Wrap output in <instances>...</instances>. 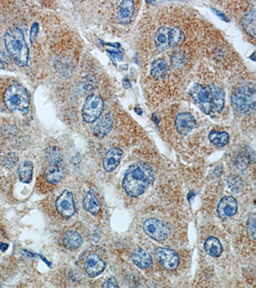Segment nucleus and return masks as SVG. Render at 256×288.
<instances>
[{"label":"nucleus","instance_id":"1","mask_svg":"<svg viewBox=\"0 0 256 288\" xmlns=\"http://www.w3.org/2000/svg\"><path fill=\"white\" fill-rule=\"evenodd\" d=\"M155 174L150 165L144 161L136 162L128 168L123 181L126 193L131 197H138L153 184Z\"/></svg>","mask_w":256,"mask_h":288},{"label":"nucleus","instance_id":"2","mask_svg":"<svg viewBox=\"0 0 256 288\" xmlns=\"http://www.w3.org/2000/svg\"><path fill=\"white\" fill-rule=\"evenodd\" d=\"M4 41L6 50L15 63L20 67L27 65L29 59V49L23 31L19 28H12L5 32Z\"/></svg>","mask_w":256,"mask_h":288},{"label":"nucleus","instance_id":"3","mask_svg":"<svg viewBox=\"0 0 256 288\" xmlns=\"http://www.w3.org/2000/svg\"><path fill=\"white\" fill-rule=\"evenodd\" d=\"M44 155L48 161L45 170L46 180L51 184H57L64 178L65 173L63 153L59 147L51 146L45 150Z\"/></svg>","mask_w":256,"mask_h":288},{"label":"nucleus","instance_id":"4","mask_svg":"<svg viewBox=\"0 0 256 288\" xmlns=\"http://www.w3.org/2000/svg\"><path fill=\"white\" fill-rule=\"evenodd\" d=\"M6 107L12 112L27 115L29 112L30 98L27 89L23 85L14 83L6 89L3 95Z\"/></svg>","mask_w":256,"mask_h":288},{"label":"nucleus","instance_id":"5","mask_svg":"<svg viewBox=\"0 0 256 288\" xmlns=\"http://www.w3.org/2000/svg\"><path fill=\"white\" fill-rule=\"evenodd\" d=\"M232 102L234 106L243 114H247L255 110L256 93L255 89L243 85L238 87L232 95Z\"/></svg>","mask_w":256,"mask_h":288},{"label":"nucleus","instance_id":"6","mask_svg":"<svg viewBox=\"0 0 256 288\" xmlns=\"http://www.w3.org/2000/svg\"><path fill=\"white\" fill-rule=\"evenodd\" d=\"M104 109V101L101 96L92 95L85 100L82 109L83 118L89 123H93L99 118Z\"/></svg>","mask_w":256,"mask_h":288},{"label":"nucleus","instance_id":"7","mask_svg":"<svg viewBox=\"0 0 256 288\" xmlns=\"http://www.w3.org/2000/svg\"><path fill=\"white\" fill-rule=\"evenodd\" d=\"M143 229L147 236L157 241L165 240L170 234L168 224L156 219L146 220L143 224Z\"/></svg>","mask_w":256,"mask_h":288},{"label":"nucleus","instance_id":"8","mask_svg":"<svg viewBox=\"0 0 256 288\" xmlns=\"http://www.w3.org/2000/svg\"><path fill=\"white\" fill-rule=\"evenodd\" d=\"M194 101L200 104L206 114H210L213 110L212 94L210 87H204L200 84H195L190 91Z\"/></svg>","mask_w":256,"mask_h":288},{"label":"nucleus","instance_id":"9","mask_svg":"<svg viewBox=\"0 0 256 288\" xmlns=\"http://www.w3.org/2000/svg\"><path fill=\"white\" fill-rule=\"evenodd\" d=\"M155 256L162 267L166 270H174L179 265V256L176 252L172 249L159 247V248L156 249Z\"/></svg>","mask_w":256,"mask_h":288},{"label":"nucleus","instance_id":"10","mask_svg":"<svg viewBox=\"0 0 256 288\" xmlns=\"http://www.w3.org/2000/svg\"><path fill=\"white\" fill-rule=\"evenodd\" d=\"M58 212L65 219H69L75 213L76 208L71 192L64 191L58 197L55 203Z\"/></svg>","mask_w":256,"mask_h":288},{"label":"nucleus","instance_id":"11","mask_svg":"<svg viewBox=\"0 0 256 288\" xmlns=\"http://www.w3.org/2000/svg\"><path fill=\"white\" fill-rule=\"evenodd\" d=\"M105 262L96 254H91L85 262V268L87 275L91 278L99 276L105 268Z\"/></svg>","mask_w":256,"mask_h":288},{"label":"nucleus","instance_id":"12","mask_svg":"<svg viewBox=\"0 0 256 288\" xmlns=\"http://www.w3.org/2000/svg\"><path fill=\"white\" fill-rule=\"evenodd\" d=\"M238 204L232 196H225L222 198L217 207V214L222 219H226L236 214Z\"/></svg>","mask_w":256,"mask_h":288},{"label":"nucleus","instance_id":"13","mask_svg":"<svg viewBox=\"0 0 256 288\" xmlns=\"http://www.w3.org/2000/svg\"><path fill=\"white\" fill-rule=\"evenodd\" d=\"M123 152L121 149L114 147L105 154L102 160V165L106 172L114 171L120 163Z\"/></svg>","mask_w":256,"mask_h":288},{"label":"nucleus","instance_id":"14","mask_svg":"<svg viewBox=\"0 0 256 288\" xmlns=\"http://www.w3.org/2000/svg\"><path fill=\"white\" fill-rule=\"evenodd\" d=\"M175 125L178 133L185 135L195 127V117L190 113H182L177 116Z\"/></svg>","mask_w":256,"mask_h":288},{"label":"nucleus","instance_id":"15","mask_svg":"<svg viewBox=\"0 0 256 288\" xmlns=\"http://www.w3.org/2000/svg\"><path fill=\"white\" fill-rule=\"evenodd\" d=\"M134 12V3L133 1H121L117 11V21L121 24L127 25L131 22Z\"/></svg>","mask_w":256,"mask_h":288},{"label":"nucleus","instance_id":"16","mask_svg":"<svg viewBox=\"0 0 256 288\" xmlns=\"http://www.w3.org/2000/svg\"><path fill=\"white\" fill-rule=\"evenodd\" d=\"M83 207L85 211L95 216L101 211V203L93 190H90L85 194L83 200Z\"/></svg>","mask_w":256,"mask_h":288},{"label":"nucleus","instance_id":"17","mask_svg":"<svg viewBox=\"0 0 256 288\" xmlns=\"http://www.w3.org/2000/svg\"><path fill=\"white\" fill-rule=\"evenodd\" d=\"M170 28L162 26L158 29L155 36V45L156 48L159 52L163 51L170 48L169 32Z\"/></svg>","mask_w":256,"mask_h":288},{"label":"nucleus","instance_id":"18","mask_svg":"<svg viewBox=\"0 0 256 288\" xmlns=\"http://www.w3.org/2000/svg\"><path fill=\"white\" fill-rule=\"evenodd\" d=\"M131 259L133 263L141 269L150 267L153 262L151 255L144 250L141 249L134 250L131 254Z\"/></svg>","mask_w":256,"mask_h":288},{"label":"nucleus","instance_id":"19","mask_svg":"<svg viewBox=\"0 0 256 288\" xmlns=\"http://www.w3.org/2000/svg\"><path fill=\"white\" fill-rule=\"evenodd\" d=\"M83 240L82 236L75 230H68L63 236V243L66 248L74 250L82 245Z\"/></svg>","mask_w":256,"mask_h":288},{"label":"nucleus","instance_id":"20","mask_svg":"<svg viewBox=\"0 0 256 288\" xmlns=\"http://www.w3.org/2000/svg\"><path fill=\"white\" fill-rule=\"evenodd\" d=\"M204 247L205 251L211 257H219L223 253V246L219 239L211 236L205 241Z\"/></svg>","mask_w":256,"mask_h":288},{"label":"nucleus","instance_id":"21","mask_svg":"<svg viewBox=\"0 0 256 288\" xmlns=\"http://www.w3.org/2000/svg\"><path fill=\"white\" fill-rule=\"evenodd\" d=\"M212 94V107L213 110L221 112L224 108L225 103V94L223 89L215 85H209Z\"/></svg>","mask_w":256,"mask_h":288},{"label":"nucleus","instance_id":"22","mask_svg":"<svg viewBox=\"0 0 256 288\" xmlns=\"http://www.w3.org/2000/svg\"><path fill=\"white\" fill-rule=\"evenodd\" d=\"M33 163L29 160H25L19 165L18 173L19 179L21 182L29 184L33 178Z\"/></svg>","mask_w":256,"mask_h":288},{"label":"nucleus","instance_id":"23","mask_svg":"<svg viewBox=\"0 0 256 288\" xmlns=\"http://www.w3.org/2000/svg\"><path fill=\"white\" fill-rule=\"evenodd\" d=\"M113 120L110 115H106L95 128L94 133L98 138H103L112 130Z\"/></svg>","mask_w":256,"mask_h":288},{"label":"nucleus","instance_id":"24","mask_svg":"<svg viewBox=\"0 0 256 288\" xmlns=\"http://www.w3.org/2000/svg\"><path fill=\"white\" fill-rule=\"evenodd\" d=\"M242 26L245 31L254 38L256 36V11L255 8L250 10L243 17Z\"/></svg>","mask_w":256,"mask_h":288},{"label":"nucleus","instance_id":"25","mask_svg":"<svg viewBox=\"0 0 256 288\" xmlns=\"http://www.w3.org/2000/svg\"><path fill=\"white\" fill-rule=\"evenodd\" d=\"M167 72V64L163 60H157L154 61L151 65V74L156 80H162L165 78Z\"/></svg>","mask_w":256,"mask_h":288},{"label":"nucleus","instance_id":"26","mask_svg":"<svg viewBox=\"0 0 256 288\" xmlns=\"http://www.w3.org/2000/svg\"><path fill=\"white\" fill-rule=\"evenodd\" d=\"M210 142L214 146L223 147L228 144L229 140V134L225 131H211L209 134Z\"/></svg>","mask_w":256,"mask_h":288},{"label":"nucleus","instance_id":"27","mask_svg":"<svg viewBox=\"0 0 256 288\" xmlns=\"http://www.w3.org/2000/svg\"><path fill=\"white\" fill-rule=\"evenodd\" d=\"M185 34L178 27L170 29L169 32L170 48L178 46L184 40Z\"/></svg>","mask_w":256,"mask_h":288},{"label":"nucleus","instance_id":"28","mask_svg":"<svg viewBox=\"0 0 256 288\" xmlns=\"http://www.w3.org/2000/svg\"><path fill=\"white\" fill-rule=\"evenodd\" d=\"M186 63H187V57L182 51H178L174 53L171 57V64L174 67H182Z\"/></svg>","mask_w":256,"mask_h":288},{"label":"nucleus","instance_id":"29","mask_svg":"<svg viewBox=\"0 0 256 288\" xmlns=\"http://www.w3.org/2000/svg\"><path fill=\"white\" fill-rule=\"evenodd\" d=\"M248 229L250 234L256 240V217L255 214L250 217L248 222Z\"/></svg>","mask_w":256,"mask_h":288},{"label":"nucleus","instance_id":"30","mask_svg":"<svg viewBox=\"0 0 256 288\" xmlns=\"http://www.w3.org/2000/svg\"><path fill=\"white\" fill-rule=\"evenodd\" d=\"M102 288H119L118 284L114 277H110L102 285Z\"/></svg>","mask_w":256,"mask_h":288},{"label":"nucleus","instance_id":"31","mask_svg":"<svg viewBox=\"0 0 256 288\" xmlns=\"http://www.w3.org/2000/svg\"><path fill=\"white\" fill-rule=\"evenodd\" d=\"M37 32L38 25L37 24V23H35V24H33V25L32 26L31 32V40L32 41V43H33V42L34 41V38H35L36 34H37Z\"/></svg>","mask_w":256,"mask_h":288},{"label":"nucleus","instance_id":"32","mask_svg":"<svg viewBox=\"0 0 256 288\" xmlns=\"http://www.w3.org/2000/svg\"><path fill=\"white\" fill-rule=\"evenodd\" d=\"M123 87L127 89H129L130 87H131V82H130L129 79L127 78H124L123 81Z\"/></svg>","mask_w":256,"mask_h":288},{"label":"nucleus","instance_id":"33","mask_svg":"<svg viewBox=\"0 0 256 288\" xmlns=\"http://www.w3.org/2000/svg\"><path fill=\"white\" fill-rule=\"evenodd\" d=\"M215 13H216L217 16H219L220 18L223 19V20L225 21H229V19H227V17H226L223 12L219 11V10H215Z\"/></svg>","mask_w":256,"mask_h":288},{"label":"nucleus","instance_id":"34","mask_svg":"<svg viewBox=\"0 0 256 288\" xmlns=\"http://www.w3.org/2000/svg\"><path fill=\"white\" fill-rule=\"evenodd\" d=\"M8 248V244H6V243H4L0 242V250H1V251L3 252V253L6 251V250H7Z\"/></svg>","mask_w":256,"mask_h":288},{"label":"nucleus","instance_id":"35","mask_svg":"<svg viewBox=\"0 0 256 288\" xmlns=\"http://www.w3.org/2000/svg\"><path fill=\"white\" fill-rule=\"evenodd\" d=\"M3 64L2 63L1 61H0V68H3Z\"/></svg>","mask_w":256,"mask_h":288}]
</instances>
